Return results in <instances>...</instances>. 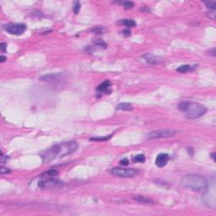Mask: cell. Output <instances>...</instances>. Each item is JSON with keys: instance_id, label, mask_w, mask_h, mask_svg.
<instances>
[{"instance_id": "1", "label": "cell", "mask_w": 216, "mask_h": 216, "mask_svg": "<svg viewBox=\"0 0 216 216\" xmlns=\"http://www.w3.org/2000/svg\"><path fill=\"white\" fill-rule=\"evenodd\" d=\"M79 144L76 141L63 142L56 144L41 155L43 162H50L53 160L65 157L77 150Z\"/></svg>"}, {"instance_id": "2", "label": "cell", "mask_w": 216, "mask_h": 216, "mask_svg": "<svg viewBox=\"0 0 216 216\" xmlns=\"http://www.w3.org/2000/svg\"><path fill=\"white\" fill-rule=\"evenodd\" d=\"M181 183L183 187L192 191L205 192L208 189V180L199 174L185 175L181 180Z\"/></svg>"}, {"instance_id": "3", "label": "cell", "mask_w": 216, "mask_h": 216, "mask_svg": "<svg viewBox=\"0 0 216 216\" xmlns=\"http://www.w3.org/2000/svg\"><path fill=\"white\" fill-rule=\"evenodd\" d=\"M178 109L189 119L199 118L207 112V108L205 106L198 102L188 100H183L180 102L178 104Z\"/></svg>"}, {"instance_id": "4", "label": "cell", "mask_w": 216, "mask_h": 216, "mask_svg": "<svg viewBox=\"0 0 216 216\" xmlns=\"http://www.w3.org/2000/svg\"><path fill=\"white\" fill-rule=\"evenodd\" d=\"M111 173L113 176H119V177H133L137 176L139 171L133 168H122V167H115L111 169Z\"/></svg>"}, {"instance_id": "5", "label": "cell", "mask_w": 216, "mask_h": 216, "mask_svg": "<svg viewBox=\"0 0 216 216\" xmlns=\"http://www.w3.org/2000/svg\"><path fill=\"white\" fill-rule=\"evenodd\" d=\"M64 186V183L62 181H59L54 177L44 178L43 180L38 183V187L42 189L46 188H60Z\"/></svg>"}, {"instance_id": "6", "label": "cell", "mask_w": 216, "mask_h": 216, "mask_svg": "<svg viewBox=\"0 0 216 216\" xmlns=\"http://www.w3.org/2000/svg\"><path fill=\"white\" fill-rule=\"evenodd\" d=\"M4 29L7 32L11 35L20 36L26 31V26L25 24L22 23H10L4 25Z\"/></svg>"}, {"instance_id": "7", "label": "cell", "mask_w": 216, "mask_h": 216, "mask_svg": "<svg viewBox=\"0 0 216 216\" xmlns=\"http://www.w3.org/2000/svg\"><path fill=\"white\" fill-rule=\"evenodd\" d=\"M177 133L175 130H169V129H162V130H156L152 131L147 134L148 139H161V138H167L174 136Z\"/></svg>"}, {"instance_id": "8", "label": "cell", "mask_w": 216, "mask_h": 216, "mask_svg": "<svg viewBox=\"0 0 216 216\" xmlns=\"http://www.w3.org/2000/svg\"><path fill=\"white\" fill-rule=\"evenodd\" d=\"M143 58L147 63H151V64H160L164 62V59L161 57H159L154 54H145L144 56H143Z\"/></svg>"}, {"instance_id": "9", "label": "cell", "mask_w": 216, "mask_h": 216, "mask_svg": "<svg viewBox=\"0 0 216 216\" xmlns=\"http://www.w3.org/2000/svg\"><path fill=\"white\" fill-rule=\"evenodd\" d=\"M169 160V155L166 153L159 154L157 157L155 159V165L158 167H163L167 164Z\"/></svg>"}, {"instance_id": "10", "label": "cell", "mask_w": 216, "mask_h": 216, "mask_svg": "<svg viewBox=\"0 0 216 216\" xmlns=\"http://www.w3.org/2000/svg\"><path fill=\"white\" fill-rule=\"evenodd\" d=\"M110 87H111V82L109 80H106L103 83L100 84V85H98L97 88H96V90H97V91L104 92V93L109 94L111 92Z\"/></svg>"}, {"instance_id": "11", "label": "cell", "mask_w": 216, "mask_h": 216, "mask_svg": "<svg viewBox=\"0 0 216 216\" xmlns=\"http://www.w3.org/2000/svg\"><path fill=\"white\" fill-rule=\"evenodd\" d=\"M61 74H49L40 77V80L43 81H56L60 78Z\"/></svg>"}, {"instance_id": "12", "label": "cell", "mask_w": 216, "mask_h": 216, "mask_svg": "<svg viewBox=\"0 0 216 216\" xmlns=\"http://www.w3.org/2000/svg\"><path fill=\"white\" fill-rule=\"evenodd\" d=\"M133 199L136 200V201H138L139 203H144V204H153V203H155L154 201H152L151 199L146 198V197H144V196H141V195H137Z\"/></svg>"}, {"instance_id": "13", "label": "cell", "mask_w": 216, "mask_h": 216, "mask_svg": "<svg viewBox=\"0 0 216 216\" xmlns=\"http://www.w3.org/2000/svg\"><path fill=\"white\" fill-rule=\"evenodd\" d=\"M116 109L118 111H132L133 110V106L130 103L123 102V103L118 104L117 107H116Z\"/></svg>"}, {"instance_id": "14", "label": "cell", "mask_w": 216, "mask_h": 216, "mask_svg": "<svg viewBox=\"0 0 216 216\" xmlns=\"http://www.w3.org/2000/svg\"><path fill=\"white\" fill-rule=\"evenodd\" d=\"M58 175V171L57 170H49L43 174L41 175V176L43 178H51V177H55Z\"/></svg>"}, {"instance_id": "15", "label": "cell", "mask_w": 216, "mask_h": 216, "mask_svg": "<svg viewBox=\"0 0 216 216\" xmlns=\"http://www.w3.org/2000/svg\"><path fill=\"white\" fill-rule=\"evenodd\" d=\"M195 68L194 67H192L191 65H183V66H180L179 68H177L176 71L179 72V73H187V72H189L193 70Z\"/></svg>"}, {"instance_id": "16", "label": "cell", "mask_w": 216, "mask_h": 216, "mask_svg": "<svg viewBox=\"0 0 216 216\" xmlns=\"http://www.w3.org/2000/svg\"><path fill=\"white\" fill-rule=\"evenodd\" d=\"M120 24H122V25H125V26H127V27H134V26H136V22L133 20H128V19H126V20H122L121 21H120Z\"/></svg>"}, {"instance_id": "17", "label": "cell", "mask_w": 216, "mask_h": 216, "mask_svg": "<svg viewBox=\"0 0 216 216\" xmlns=\"http://www.w3.org/2000/svg\"><path fill=\"white\" fill-rule=\"evenodd\" d=\"M133 161L136 163H144L145 161V156L143 154L137 155L133 157Z\"/></svg>"}, {"instance_id": "18", "label": "cell", "mask_w": 216, "mask_h": 216, "mask_svg": "<svg viewBox=\"0 0 216 216\" xmlns=\"http://www.w3.org/2000/svg\"><path fill=\"white\" fill-rule=\"evenodd\" d=\"M118 3L123 4L124 6V8H127V9H130V8H133L134 7V3L131 1H122V2H118Z\"/></svg>"}, {"instance_id": "19", "label": "cell", "mask_w": 216, "mask_h": 216, "mask_svg": "<svg viewBox=\"0 0 216 216\" xmlns=\"http://www.w3.org/2000/svg\"><path fill=\"white\" fill-rule=\"evenodd\" d=\"M111 136L112 134L107 136V137H94V138H91V140L92 141H107L111 138Z\"/></svg>"}, {"instance_id": "20", "label": "cell", "mask_w": 216, "mask_h": 216, "mask_svg": "<svg viewBox=\"0 0 216 216\" xmlns=\"http://www.w3.org/2000/svg\"><path fill=\"white\" fill-rule=\"evenodd\" d=\"M206 7L213 11H215L216 8V3L215 1H208V2H204Z\"/></svg>"}, {"instance_id": "21", "label": "cell", "mask_w": 216, "mask_h": 216, "mask_svg": "<svg viewBox=\"0 0 216 216\" xmlns=\"http://www.w3.org/2000/svg\"><path fill=\"white\" fill-rule=\"evenodd\" d=\"M80 8H81L80 3H79V2H76L75 6H74V12H75V15H78V14H79V10H80Z\"/></svg>"}, {"instance_id": "22", "label": "cell", "mask_w": 216, "mask_h": 216, "mask_svg": "<svg viewBox=\"0 0 216 216\" xmlns=\"http://www.w3.org/2000/svg\"><path fill=\"white\" fill-rule=\"evenodd\" d=\"M103 28L102 27H100V26H96V27H95L93 30H92V31L93 32H95V34H101L103 32Z\"/></svg>"}, {"instance_id": "23", "label": "cell", "mask_w": 216, "mask_h": 216, "mask_svg": "<svg viewBox=\"0 0 216 216\" xmlns=\"http://www.w3.org/2000/svg\"><path fill=\"white\" fill-rule=\"evenodd\" d=\"M10 171H10L8 168H7V167H4V166H2V167H1V169H0V173H1L2 175L9 173Z\"/></svg>"}, {"instance_id": "24", "label": "cell", "mask_w": 216, "mask_h": 216, "mask_svg": "<svg viewBox=\"0 0 216 216\" xmlns=\"http://www.w3.org/2000/svg\"><path fill=\"white\" fill-rule=\"evenodd\" d=\"M123 36H126V37H128V36H130V35H131V31L128 28V29H125L123 31Z\"/></svg>"}, {"instance_id": "25", "label": "cell", "mask_w": 216, "mask_h": 216, "mask_svg": "<svg viewBox=\"0 0 216 216\" xmlns=\"http://www.w3.org/2000/svg\"><path fill=\"white\" fill-rule=\"evenodd\" d=\"M0 50L2 52H6V47H7V44L6 43H1V46H0Z\"/></svg>"}, {"instance_id": "26", "label": "cell", "mask_w": 216, "mask_h": 216, "mask_svg": "<svg viewBox=\"0 0 216 216\" xmlns=\"http://www.w3.org/2000/svg\"><path fill=\"white\" fill-rule=\"evenodd\" d=\"M121 164H122L123 166H128V165L129 164V160H128V159H123V160H121Z\"/></svg>"}, {"instance_id": "27", "label": "cell", "mask_w": 216, "mask_h": 216, "mask_svg": "<svg viewBox=\"0 0 216 216\" xmlns=\"http://www.w3.org/2000/svg\"><path fill=\"white\" fill-rule=\"evenodd\" d=\"M0 58H1V62H4V61H5V60L7 59V58H5V57H3V55H2V56L0 57Z\"/></svg>"}, {"instance_id": "28", "label": "cell", "mask_w": 216, "mask_h": 216, "mask_svg": "<svg viewBox=\"0 0 216 216\" xmlns=\"http://www.w3.org/2000/svg\"><path fill=\"white\" fill-rule=\"evenodd\" d=\"M215 153H213L212 155H211V156H212V158L215 160Z\"/></svg>"}]
</instances>
